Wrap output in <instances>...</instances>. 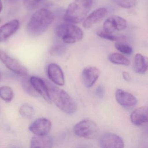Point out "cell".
<instances>
[{
	"mask_svg": "<svg viewBox=\"0 0 148 148\" xmlns=\"http://www.w3.org/2000/svg\"><path fill=\"white\" fill-rule=\"evenodd\" d=\"M53 14L48 9L42 8L32 15L27 25V31L32 36L43 34L54 20Z\"/></svg>",
	"mask_w": 148,
	"mask_h": 148,
	"instance_id": "cell-1",
	"label": "cell"
},
{
	"mask_svg": "<svg viewBox=\"0 0 148 148\" xmlns=\"http://www.w3.org/2000/svg\"><path fill=\"white\" fill-rule=\"evenodd\" d=\"M48 92L52 102L61 110L68 114H73L77 110L76 102L64 90L46 82Z\"/></svg>",
	"mask_w": 148,
	"mask_h": 148,
	"instance_id": "cell-2",
	"label": "cell"
},
{
	"mask_svg": "<svg viewBox=\"0 0 148 148\" xmlns=\"http://www.w3.org/2000/svg\"><path fill=\"white\" fill-rule=\"evenodd\" d=\"M93 0H74L70 4L64 15V21L77 24L84 21L91 9Z\"/></svg>",
	"mask_w": 148,
	"mask_h": 148,
	"instance_id": "cell-3",
	"label": "cell"
},
{
	"mask_svg": "<svg viewBox=\"0 0 148 148\" xmlns=\"http://www.w3.org/2000/svg\"><path fill=\"white\" fill-rule=\"evenodd\" d=\"M56 34L66 44H73L82 40L83 31L77 26L72 24H62L58 26Z\"/></svg>",
	"mask_w": 148,
	"mask_h": 148,
	"instance_id": "cell-4",
	"label": "cell"
},
{
	"mask_svg": "<svg viewBox=\"0 0 148 148\" xmlns=\"http://www.w3.org/2000/svg\"><path fill=\"white\" fill-rule=\"evenodd\" d=\"M73 130L78 136L92 139L97 135L99 129L95 122L90 119H85L77 123Z\"/></svg>",
	"mask_w": 148,
	"mask_h": 148,
	"instance_id": "cell-5",
	"label": "cell"
},
{
	"mask_svg": "<svg viewBox=\"0 0 148 148\" xmlns=\"http://www.w3.org/2000/svg\"><path fill=\"white\" fill-rule=\"evenodd\" d=\"M0 60L9 70L15 74L22 77L28 74V70L26 67L5 52L0 51Z\"/></svg>",
	"mask_w": 148,
	"mask_h": 148,
	"instance_id": "cell-6",
	"label": "cell"
},
{
	"mask_svg": "<svg viewBox=\"0 0 148 148\" xmlns=\"http://www.w3.org/2000/svg\"><path fill=\"white\" fill-rule=\"evenodd\" d=\"M127 26L126 21L120 16L114 15L109 17L104 22V31L112 34L116 31L125 30Z\"/></svg>",
	"mask_w": 148,
	"mask_h": 148,
	"instance_id": "cell-7",
	"label": "cell"
},
{
	"mask_svg": "<svg viewBox=\"0 0 148 148\" xmlns=\"http://www.w3.org/2000/svg\"><path fill=\"white\" fill-rule=\"evenodd\" d=\"M51 128L52 123L50 120L45 118H40L30 125L29 130L36 136H44L48 135Z\"/></svg>",
	"mask_w": 148,
	"mask_h": 148,
	"instance_id": "cell-8",
	"label": "cell"
},
{
	"mask_svg": "<svg viewBox=\"0 0 148 148\" xmlns=\"http://www.w3.org/2000/svg\"><path fill=\"white\" fill-rule=\"evenodd\" d=\"M102 148H122L124 146L123 139L119 136L112 133H107L102 136L99 140Z\"/></svg>",
	"mask_w": 148,
	"mask_h": 148,
	"instance_id": "cell-9",
	"label": "cell"
},
{
	"mask_svg": "<svg viewBox=\"0 0 148 148\" xmlns=\"http://www.w3.org/2000/svg\"><path fill=\"white\" fill-rule=\"evenodd\" d=\"M29 79L30 83L37 93L43 97L48 103H51L52 101L50 98L46 82L36 76H32Z\"/></svg>",
	"mask_w": 148,
	"mask_h": 148,
	"instance_id": "cell-10",
	"label": "cell"
},
{
	"mask_svg": "<svg viewBox=\"0 0 148 148\" xmlns=\"http://www.w3.org/2000/svg\"><path fill=\"white\" fill-rule=\"evenodd\" d=\"M100 75V71L94 66H87L83 70L82 74V82L87 88L92 86L97 80Z\"/></svg>",
	"mask_w": 148,
	"mask_h": 148,
	"instance_id": "cell-11",
	"label": "cell"
},
{
	"mask_svg": "<svg viewBox=\"0 0 148 148\" xmlns=\"http://www.w3.org/2000/svg\"><path fill=\"white\" fill-rule=\"evenodd\" d=\"M47 75L49 78L55 84L63 86L65 84L64 73L58 65L51 63L47 67Z\"/></svg>",
	"mask_w": 148,
	"mask_h": 148,
	"instance_id": "cell-12",
	"label": "cell"
},
{
	"mask_svg": "<svg viewBox=\"0 0 148 148\" xmlns=\"http://www.w3.org/2000/svg\"><path fill=\"white\" fill-rule=\"evenodd\" d=\"M115 97L119 104L126 108L133 107L137 104V99L135 96L121 89L116 91Z\"/></svg>",
	"mask_w": 148,
	"mask_h": 148,
	"instance_id": "cell-13",
	"label": "cell"
},
{
	"mask_svg": "<svg viewBox=\"0 0 148 148\" xmlns=\"http://www.w3.org/2000/svg\"><path fill=\"white\" fill-rule=\"evenodd\" d=\"M19 21L13 20L0 27V42L6 41L11 36L14 34L19 27Z\"/></svg>",
	"mask_w": 148,
	"mask_h": 148,
	"instance_id": "cell-14",
	"label": "cell"
},
{
	"mask_svg": "<svg viewBox=\"0 0 148 148\" xmlns=\"http://www.w3.org/2000/svg\"><path fill=\"white\" fill-rule=\"evenodd\" d=\"M107 10L104 8H100L94 10L84 20L83 27L84 28H90L106 15Z\"/></svg>",
	"mask_w": 148,
	"mask_h": 148,
	"instance_id": "cell-15",
	"label": "cell"
},
{
	"mask_svg": "<svg viewBox=\"0 0 148 148\" xmlns=\"http://www.w3.org/2000/svg\"><path fill=\"white\" fill-rule=\"evenodd\" d=\"M130 119L132 123L137 126L146 123L148 121V107L143 106L136 109L132 113Z\"/></svg>",
	"mask_w": 148,
	"mask_h": 148,
	"instance_id": "cell-16",
	"label": "cell"
},
{
	"mask_svg": "<svg viewBox=\"0 0 148 148\" xmlns=\"http://www.w3.org/2000/svg\"><path fill=\"white\" fill-rule=\"evenodd\" d=\"M31 148H51L53 145V139L48 135L36 136L32 138Z\"/></svg>",
	"mask_w": 148,
	"mask_h": 148,
	"instance_id": "cell-17",
	"label": "cell"
},
{
	"mask_svg": "<svg viewBox=\"0 0 148 148\" xmlns=\"http://www.w3.org/2000/svg\"><path fill=\"white\" fill-rule=\"evenodd\" d=\"M133 69L139 74H144L148 69V59L142 54H136L134 58Z\"/></svg>",
	"mask_w": 148,
	"mask_h": 148,
	"instance_id": "cell-18",
	"label": "cell"
},
{
	"mask_svg": "<svg viewBox=\"0 0 148 148\" xmlns=\"http://www.w3.org/2000/svg\"><path fill=\"white\" fill-rule=\"evenodd\" d=\"M109 60L111 62L116 64L128 66L130 64V61L126 57L118 53H112L109 56Z\"/></svg>",
	"mask_w": 148,
	"mask_h": 148,
	"instance_id": "cell-19",
	"label": "cell"
},
{
	"mask_svg": "<svg viewBox=\"0 0 148 148\" xmlns=\"http://www.w3.org/2000/svg\"><path fill=\"white\" fill-rule=\"evenodd\" d=\"M12 89L9 86H4L0 87V97L7 103H10L14 98Z\"/></svg>",
	"mask_w": 148,
	"mask_h": 148,
	"instance_id": "cell-20",
	"label": "cell"
},
{
	"mask_svg": "<svg viewBox=\"0 0 148 148\" xmlns=\"http://www.w3.org/2000/svg\"><path fill=\"white\" fill-rule=\"evenodd\" d=\"M27 76L23 77L24 78L21 81V84L24 90L28 95H30L32 97H38L39 95L34 90L32 84L30 83L29 78L28 79V78L27 77Z\"/></svg>",
	"mask_w": 148,
	"mask_h": 148,
	"instance_id": "cell-21",
	"label": "cell"
},
{
	"mask_svg": "<svg viewBox=\"0 0 148 148\" xmlns=\"http://www.w3.org/2000/svg\"><path fill=\"white\" fill-rule=\"evenodd\" d=\"M19 113L23 117L31 119L35 115V110L32 106L29 104L25 103L20 108Z\"/></svg>",
	"mask_w": 148,
	"mask_h": 148,
	"instance_id": "cell-22",
	"label": "cell"
},
{
	"mask_svg": "<svg viewBox=\"0 0 148 148\" xmlns=\"http://www.w3.org/2000/svg\"><path fill=\"white\" fill-rule=\"evenodd\" d=\"M66 49V46L64 44L57 43L51 47L50 53L54 57H60L64 53Z\"/></svg>",
	"mask_w": 148,
	"mask_h": 148,
	"instance_id": "cell-23",
	"label": "cell"
},
{
	"mask_svg": "<svg viewBox=\"0 0 148 148\" xmlns=\"http://www.w3.org/2000/svg\"><path fill=\"white\" fill-rule=\"evenodd\" d=\"M47 0H24L25 6L30 10H34L41 6Z\"/></svg>",
	"mask_w": 148,
	"mask_h": 148,
	"instance_id": "cell-24",
	"label": "cell"
},
{
	"mask_svg": "<svg viewBox=\"0 0 148 148\" xmlns=\"http://www.w3.org/2000/svg\"><path fill=\"white\" fill-rule=\"evenodd\" d=\"M99 37L112 41H117L124 39L123 37H117L112 34L106 32L104 31H99L97 33Z\"/></svg>",
	"mask_w": 148,
	"mask_h": 148,
	"instance_id": "cell-25",
	"label": "cell"
},
{
	"mask_svg": "<svg viewBox=\"0 0 148 148\" xmlns=\"http://www.w3.org/2000/svg\"><path fill=\"white\" fill-rule=\"evenodd\" d=\"M115 47L118 51L124 54L130 55L133 51L132 48L130 46L119 42H116L115 44Z\"/></svg>",
	"mask_w": 148,
	"mask_h": 148,
	"instance_id": "cell-26",
	"label": "cell"
},
{
	"mask_svg": "<svg viewBox=\"0 0 148 148\" xmlns=\"http://www.w3.org/2000/svg\"><path fill=\"white\" fill-rule=\"evenodd\" d=\"M114 3L123 8H129L135 5L136 0H112Z\"/></svg>",
	"mask_w": 148,
	"mask_h": 148,
	"instance_id": "cell-27",
	"label": "cell"
},
{
	"mask_svg": "<svg viewBox=\"0 0 148 148\" xmlns=\"http://www.w3.org/2000/svg\"><path fill=\"white\" fill-rule=\"evenodd\" d=\"M105 93V88L103 86L99 85L95 90V94L97 97L99 99L103 98Z\"/></svg>",
	"mask_w": 148,
	"mask_h": 148,
	"instance_id": "cell-28",
	"label": "cell"
},
{
	"mask_svg": "<svg viewBox=\"0 0 148 148\" xmlns=\"http://www.w3.org/2000/svg\"><path fill=\"white\" fill-rule=\"evenodd\" d=\"M123 77L124 79L125 80V81H127V82H130L131 80V77L130 76V74L128 73V72H123Z\"/></svg>",
	"mask_w": 148,
	"mask_h": 148,
	"instance_id": "cell-29",
	"label": "cell"
},
{
	"mask_svg": "<svg viewBox=\"0 0 148 148\" xmlns=\"http://www.w3.org/2000/svg\"><path fill=\"white\" fill-rule=\"evenodd\" d=\"M21 0H8V1H10L11 3H15L20 1Z\"/></svg>",
	"mask_w": 148,
	"mask_h": 148,
	"instance_id": "cell-30",
	"label": "cell"
},
{
	"mask_svg": "<svg viewBox=\"0 0 148 148\" xmlns=\"http://www.w3.org/2000/svg\"><path fill=\"white\" fill-rule=\"evenodd\" d=\"M2 9H3V4L1 0H0V13L1 12Z\"/></svg>",
	"mask_w": 148,
	"mask_h": 148,
	"instance_id": "cell-31",
	"label": "cell"
},
{
	"mask_svg": "<svg viewBox=\"0 0 148 148\" xmlns=\"http://www.w3.org/2000/svg\"><path fill=\"white\" fill-rule=\"evenodd\" d=\"M1 72H0V80H1Z\"/></svg>",
	"mask_w": 148,
	"mask_h": 148,
	"instance_id": "cell-32",
	"label": "cell"
},
{
	"mask_svg": "<svg viewBox=\"0 0 148 148\" xmlns=\"http://www.w3.org/2000/svg\"><path fill=\"white\" fill-rule=\"evenodd\" d=\"M1 22V19H0V22Z\"/></svg>",
	"mask_w": 148,
	"mask_h": 148,
	"instance_id": "cell-33",
	"label": "cell"
}]
</instances>
